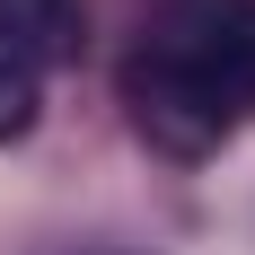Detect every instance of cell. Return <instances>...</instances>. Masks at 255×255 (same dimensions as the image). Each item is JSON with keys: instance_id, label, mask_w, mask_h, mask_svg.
I'll use <instances>...</instances> for the list:
<instances>
[{"instance_id": "cell-1", "label": "cell", "mask_w": 255, "mask_h": 255, "mask_svg": "<svg viewBox=\"0 0 255 255\" xmlns=\"http://www.w3.org/2000/svg\"><path fill=\"white\" fill-rule=\"evenodd\" d=\"M124 115L167 158H211L255 115V0H176L124 53Z\"/></svg>"}, {"instance_id": "cell-2", "label": "cell", "mask_w": 255, "mask_h": 255, "mask_svg": "<svg viewBox=\"0 0 255 255\" xmlns=\"http://www.w3.org/2000/svg\"><path fill=\"white\" fill-rule=\"evenodd\" d=\"M79 53V0H0V62L53 79Z\"/></svg>"}, {"instance_id": "cell-3", "label": "cell", "mask_w": 255, "mask_h": 255, "mask_svg": "<svg viewBox=\"0 0 255 255\" xmlns=\"http://www.w3.org/2000/svg\"><path fill=\"white\" fill-rule=\"evenodd\" d=\"M35 115H44V79L18 71V62H0V141H26Z\"/></svg>"}]
</instances>
